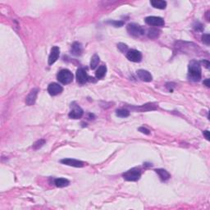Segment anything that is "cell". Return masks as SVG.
<instances>
[{"mask_svg": "<svg viewBox=\"0 0 210 210\" xmlns=\"http://www.w3.org/2000/svg\"><path fill=\"white\" fill-rule=\"evenodd\" d=\"M150 3L154 8L158 9H165L167 7V2L162 0H152Z\"/></svg>", "mask_w": 210, "mask_h": 210, "instance_id": "17", "label": "cell"}, {"mask_svg": "<svg viewBox=\"0 0 210 210\" xmlns=\"http://www.w3.org/2000/svg\"><path fill=\"white\" fill-rule=\"evenodd\" d=\"M203 134H204V135L205 136V138L208 140H209V138H210V135H209V131H204V132H203Z\"/></svg>", "mask_w": 210, "mask_h": 210, "instance_id": "29", "label": "cell"}, {"mask_svg": "<svg viewBox=\"0 0 210 210\" xmlns=\"http://www.w3.org/2000/svg\"><path fill=\"white\" fill-rule=\"evenodd\" d=\"M204 84L207 86V87H210V84H209V79H206L205 81H204Z\"/></svg>", "mask_w": 210, "mask_h": 210, "instance_id": "31", "label": "cell"}, {"mask_svg": "<svg viewBox=\"0 0 210 210\" xmlns=\"http://www.w3.org/2000/svg\"><path fill=\"white\" fill-rule=\"evenodd\" d=\"M63 87L58 83H51L48 87V94L52 96H55L61 94L63 92Z\"/></svg>", "mask_w": 210, "mask_h": 210, "instance_id": "9", "label": "cell"}, {"mask_svg": "<svg viewBox=\"0 0 210 210\" xmlns=\"http://www.w3.org/2000/svg\"><path fill=\"white\" fill-rule=\"evenodd\" d=\"M116 114L120 117H127L129 116L130 112L127 109H118L116 111Z\"/></svg>", "mask_w": 210, "mask_h": 210, "instance_id": "22", "label": "cell"}, {"mask_svg": "<svg viewBox=\"0 0 210 210\" xmlns=\"http://www.w3.org/2000/svg\"><path fill=\"white\" fill-rule=\"evenodd\" d=\"M83 110L77 105H73L72 110L69 112V117L72 119H79L83 116Z\"/></svg>", "mask_w": 210, "mask_h": 210, "instance_id": "11", "label": "cell"}, {"mask_svg": "<svg viewBox=\"0 0 210 210\" xmlns=\"http://www.w3.org/2000/svg\"><path fill=\"white\" fill-rule=\"evenodd\" d=\"M159 33L160 31H158L156 28H151V29L149 30V32H148V36L150 39H156L159 36Z\"/></svg>", "mask_w": 210, "mask_h": 210, "instance_id": "20", "label": "cell"}, {"mask_svg": "<svg viewBox=\"0 0 210 210\" xmlns=\"http://www.w3.org/2000/svg\"><path fill=\"white\" fill-rule=\"evenodd\" d=\"M188 79L191 81H200L201 79V66L199 62L191 61L188 68Z\"/></svg>", "mask_w": 210, "mask_h": 210, "instance_id": "1", "label": "cell"}, {"mask_svg": "<svg viewBox=\"0 0 210 210\" xmlns=\"http://www.w3.org/2000/svg\"><path fill=\"white\" fill-rule=\"evenodd\" d=\"M134 108L136 109L137 111H139V112H148V111L156 110L157 108H158V105H157L156 104H154V103H149V104H144L142 106Z\"/></svg>", "mask_w": 210, "mask_h": 210, "instance_id": "14", "label": "cell"}, {"mask_svg": "<svg viewBox=\"0 0 210 210\" xmlns=\"http://www.w3.org/2000/svg\"><path fill=\"white\" fill-rule=\"evenodd\" d=\"M137 76L141 81H145V82H150L153 80L152 75L146 70H142V69L141 70H138Z\"/></svg>", "mask_w": 210, "mask_h": 210, "instance_id": "13", "label": "cell"}, {"mask_svg": "<svg viewBox=\"0 0 210 210\" xmlns=\"http://www.w3.org/2000/svg\"><path fill=\"white\" fill-rule=\"evenodd\" d=\"M61 162L63 164L71 167H82L85 165V163L82 161L73 159V158H64V159L61 160Z\"/></svg>", "mask_w": 210, "mask_h": 210, "instance_id": "10", "label": "cell"}, {"mask_svg": "<svg viewBox=\"0 0 210 210\" xmlns=\"http://www.w3.org/2000/svg\"><path fill=\"white\" fill-rule=\"evenodd\" d=\"M108 23H109L115 27H121L124 25V22L121 21H108Z\"/></svg>", "mask_w": 210, "mask_h": 210, "instance_id": "25", "label": "cell"}, {"mask_svg": "<svg viewBox=\"0 0 210 210\" xmlns=\"http://www.w3.org/2000/svg\"><path fill=\"white\" fill-rule=\"evenodd\" d=\"M202 63H204V66H205V67H207V68H208V67H209L210 63H209V62H208V61H207V60L202 61Z\"/></svg>", "mask_w": 210, "mask_h": 210, "instance_id": "30", "label": "cell"}, {"mask_svg": "<svg viewBox=\"0 0 210 210\" xmlns=\"http://www.w3.org/2000/svg\"><path fill=\"white\" fill-rule=\"evenodd\" d=\"M54 184L57 187L63 188L67 186L70 184V181L66 178H57L54 180Z\"/></svg>", "mask_w": 210, "mask_h": 210, "instance_id": "18", "label": "cell"}, {"mask_svg": "<svg viewBox=\"0 0 210 210\" xmlns=\"http://www.w3.org/2000/svg\"><path fill=\"white\" fill-rule=\"evenodd\" d=\"M127 58L131 62L134 63H139L142 59V54L141 53L135 49L128 50L127 53Z\"/></svg>", "mask_w": 210, "mask_h": 210, "instance_id": "6", "label": "cell"}, {"mask_svg": "<svg viewBox=\"0 0 210 210\" xmlns=\"http://www.w3.org/2000/svg\"><path fill=\"white\" fill-rule=\"evenodd\" d=\"M44 144H45V140H44V139H39V140H37L36 143L34 144L32 148H33L34 150H39V149H40V148L44 146Z\"/></svg>", "mask_w": 210, "mask_h": 210, "instance_id": "23", "label": "cell"}, {"mask_svg": "<svg viewBox=\"0 0 210 210\" xmlns=\"http://www.w3.org/2000/svg\"><path fill=\"white\" fill-rule=\"evenodd\" d=\"M139 131L142 132V133L145 134V135H150V131L148 129H146V128H145V127H139Z\"/></svg>", "mask_w": 210, "mask_h": 210, "instance_id": "27", "label": "cell"}, {"mask_svg": "<svg viewBox=\"0 0 210 210\" xmlns=\"http://www.w3.org/2000/svg\"><path fill=\"white\" fill-rule=\"evenodd\" d=\"M106 72H107L106 66H104V65L100 66V67L98 68V70L96 71L95 73L96 78H97V79H102V78H104V76L106 75Z\"/></svg>", "mask_w": 210, "mask_h": 210, "instance_id": "19", "label": "cell"}, {"mask_svg": "<svg viewBox=\"0 0 210 210\" xmlns=\"http://www.w3.org/2000/svg\"><path fill=\"white\" fill-rule=\"evenodd\" d=\"M117 48H118V49L122 53H127V52H128V47H127V44H125L120 43V44H117Z\"/></svg>", "mask_w": 210, "mask_h": 210, "instance_id": "24", "label": "cell"}, {"mask_svg": "<svg viewBox=\"0 0 210 210\" xmlns=\"http://www.w3.org/2000/svg\"><path fill=\"white\" fill-rule=\"evenodd\" d=\"M73 77H73L72 72H71V71H69L67 69L61 70L57 76L58 81L62 84H64V85H67V84L72 82Z\"/></svg>", "mask_w": 210, "mask_h": 210, "instance_id": "2", "label": "cell"}, {"mask_svg": "<svg viewBox=\"0 0 210 210\" xmlns=\"http://www.w3.org/2000/svg\"><path fill=\"white\" fill-rule=\"evenodd\" d=\"M38 92H39V89H33L30 92V94L27 95L26 99V103L27 105L29 106H31L33 105L35 103H36V100L37 99L38 95Z\"/></svg>", "mask_w": 210, "mask_h": 210, "instance_id": "12", "label": "cell"}, {"mask_svg": "<svg viewBox=\"0 0 210 210\" xmlns=\"http://www.w3.org/2000/svg\"><path fill=\"white\" fill-rule=\"evenodd\" d=\"M89 77L87 76V73L84 68H79L77 71V82L81 85H84L88 81Z\"/></svg>", "mask_w": 210, "mask_h": 210, "instance_id": "8", "label": "cell"}, {"mask_svg": "<svg viewBox=\"0 0 210 210\" xmlns=\"http://www.w3.org/2000/svg\"><path fill=\"white\" fill-rule=\"evenodd\" d=\"M82 51H83V48H82L81 43L79 42L73 43L71 48V54H73L74 56H80L82 54Z\"/></svg>", "mask_w": 210, "mask_h": 210, "instance_id": "15", "label": "cell"}, {"mask_svg": "<svg viewBox=\"0 0 210 210\" xmlns=\"http://www.w3.org/2000/svg\"><path fill=\"white\" fill-rule=\"evenodd\" d=\"M198 26H195V28H196L197 31H203V29H204V27H203V25H202L201 23L200 22H197Z\"/></svg>", "mask_w": 210, "mask_h": 210, "instance_id": "28", "label": "cell"}, {"mask_svg": "<svg viewBox=\"0 0 210 210\" xmlns=\"http://www.w3.org/2000/svg\"><path fill=\"white\" fill-rule=\"evenodd\" d=\"M59 55H60V48H58V46H54V47L51 48V52H50L49 57H48V65L51 66V65L54 64L58 59Z\"/></svg>", "mask_w": 210, "mask_h": 210, "instance_id": "7", "label": "cell"}, {"mask_svg": "<svg viewBox=\"0 0 210 210\" xmlns=\"http://www.w3.org/2000/svg\"><path fill=\"white\" fill-rule=\"evenodd\" d=\"M202 40L204 42V44H207V45H209L210 43V37L208 34H204V36H202Z\"/></svg>", "mask_w": 210, "mask_h": 210, "instance_id": "26", "label": "cell"}, {"mask_svg": "<svg viewBox=\"0 0 210 210\" xmlns=\"http://www.w3.org/2000/svg\"><path fill=\"white\" fill-rule=\"evenodd\" d=\"M145 21V22L147 23L148 25L154 26H162L165 24L164 20L162 17H154V16L147 17Z\"/></svg>", "mask_w": 210, "mask_h": 210, "instance_id": "5", "label": "cell"}, {"mask_svg": "<svg viewBox=\"0 0 210 210\" xmlns=\"http://www.w3.org/2000/svg\"><path fill=\"white\" fill-rule=\"evenodd\" d=\"M155 172H156L157 174L159 176V177H160L161 180L163 181H167V180H168V179L171 177L170 173H169L167 171L164 170V169H156Z\"/></svg>", "mask_w": 210, "mask_h": 210, "instance_id": "16", "label": "cell"}, {"mask_svg": "<svg viewBox=\"0 0 210 210\" xmlns=\"http://www.w3.org/2000/svg\"><path fill=\"white\" fill-rule=\"evenodd\" d=\"M140 176H141V173H140V170L137 167H134V168H131L130 170H128L127 172L123 173L122 177L123 178L125 179L126 181H138L139 178H140Z\"/></svg>", "mask_w": 210, "mask_h": 210, "instance_id": "3", "label": "cell"}, {"mask_svg": "<svg viewBox=\"0 0 210 210\" xmlns=\"http://www.w3.org/2000/svg\"><path fill=\"white\" fill-rule=\"evenodd\" d=\"M99 57L97 54H94L91 58V61H90V68L92 70L95 69L99 65Z\"/></svg>", "mask_w": 210, "mask_h": 210, "instance_id": "21", "label": "cell"}, {"mask_svg": "<svg viewBox=\"0 0 210 210\" xmlns=\"http://www.w3.org/2000/svg\"><path fill=\"white\" fill-rule=\"evenodd\" d=\"M127 31L130 35L134 36H139L145 34V31L140 26L135 24V23H130L127 25Z\"/></svg>", "mask_w": 210, "mask_h": 210, "instance_id": "4", "label": "cell"}]
</instances>
